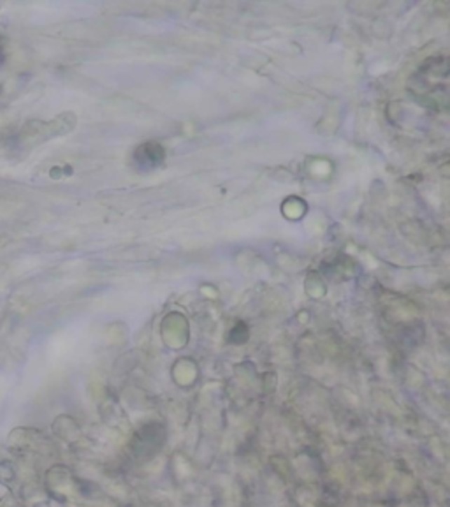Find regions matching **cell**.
Wrapping results in <instances>:
<instances>
[{"instance_id": "6da1fadb", "label": "cell", "mask_w": 450, "mask_h": 507, "mask_svg": "<svg viewBox=\"0 0 450 507\" xmlns=\"http://www.w3.org/2000/svg\"><path fill=\"white\" fill-rule=\"evenodd\" d=\"M6 62V53H4V48H2V44H0V65L4 64Z\"/></svg>"}]
</instances>
